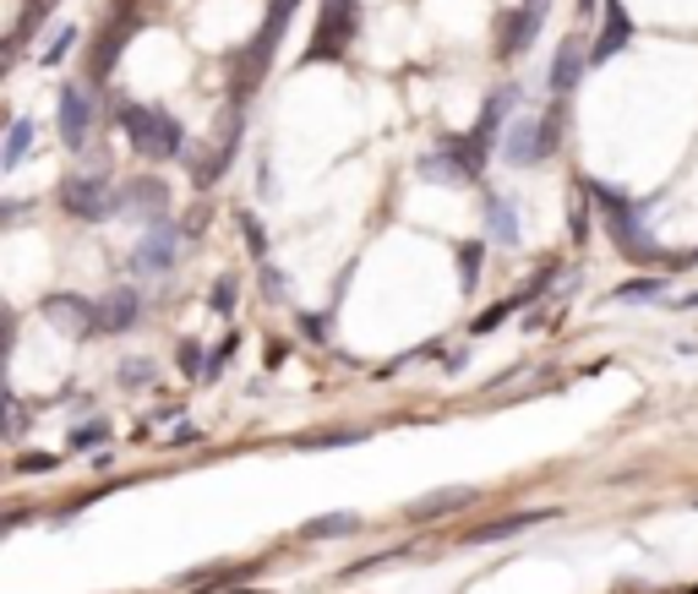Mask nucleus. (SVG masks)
Instances as JSON below:
<instances>
[{
  "label": "nucleus",
  "instance_id": "obj_15",
  "mask_svg": "<svg viewBox=\"0 0 698 594\" xmlns=\"http://www.w3.org/2000/svg\"><path fill=\"white\" fill-rule=\"evenodd\" d=\"M469 502H475V485H453V491H437V496H421V502L409 508V519H415V524H426V519L458 513V508H469Z\"/></svg>",
  "mask_w": 698,
  "mask_h": 594
},
{
  "label": "nucleus",
  "instance_id": "obj_14",
  "mask_svg": "<svg viewBox=\"0 0 698 594\" xmlns=\"http://www.w3.org/2000/svg\"><path fill=\"white\" fill-rule=\"evenodd\" d=\"M540 22H546V0H529L518 17L508 22V39H503V55H518V50H529L535 44V33H540Z\"/></svg>",
  "mask_w": 698,
  "mask_h": 594
},
{
  "label": "nucleus",
  "instance_id": "obj_21",
  "mask_svg": "<svg viewBox=\"0 0 698 594\" xmlns=\"http://www.w3.org/2000/svg\"><path fill=\"white\" fill-rule=\"evenodd\" d=\"M666 295V278H634V284H617V300H660Z\"/></svg>",
  "mask_w": 698,
  "mask_h": 594
},
{
  "label": "nucleus",
  "instance_id": "obj_31",
  "mask_svg": "<svg viewBox=\"0 0 698 594\" xmlns=\"http://www.w3.org/2000/svg\"><path fill=\"white\" fill-rule=\"evenodd\" d=\"M181 366H186V377H208V360H202V344H196V338L181 344Z\"/></svg>",
  "mask_w": 698,
  "mask_h": 594
},
{
  "label": "nucleus",
  "instance_id": "obj_34",
  "mask_svg": "<svg viewBox=\"0 0 698 594\" xmlns=\"http://www.w3.org/2000/svg\"><path fill=\"white\" fill-rule=\"evenodd\" d=\"M17 469H22V474H33V469H55V453H28Z\"/></svg>",
  "mask_w": 698,
  "mask_h": 594
},
{
  "label": "nucleus",
  "instance_id": "obj_8",
  "mask_svg": "<svg viewBox=\"0 0 698 594\" xmlns=\"http://www.w3.org/2000/svg\"><path fill=\"white\" fill-rule=\"evenodd\" d=\"M44 317L65 328L71 338H99V300H82V295H50L44 300Z\"/></svg>",
  "mask_w": 698,
  "mask_h": 594
},
{
  "label": "nucleus",
  "instance_id": "obj_7",
  "mask_svg": "<svg viewBox=\"0 0 698 594\" xmlns=\"http://www.w3.org/2000/svg\"><path fill=\"white\" fill-rule=\"evenodd\" d=\"M99 126V104H93V88H77V82H65L61 88V142L71 153H82L88 147V136Z\"/></svg>",
  "mask_w": 698,
  "mask_h": 594
},
{
  "label": "nucleus",
  "instance_id": "obj_17",
  "mask_svg": "<svg viewBox=\"0 0 698 594\" xmlns=\"http://www.w3.org/2000/svg\"><path fill=\"white\" fill-rule=\"evenodd\" d=\"M513 93H492V104H486V115H480V126L469 132V142L480 147V153H492V142H497V132H503V115H508Z\"/></svg>",
  "mask_w": 698,
  "mask_h": 594
},
{
  "label": "nucleus",
  "instance_id": "obj_29",
  "mask_svg": "<svg viewBox=\"0 0 698 594\" xmlns=\"http://www.w3.org/2000/svg\"><path fill=\"white\" fill-rule=\"evenodd\" d=\"M518 306H524V300H518V295H508L503 306H492L486 317H475V332H492V328H497V322H508V317H513V311H518Z\"/></svg>",
  "mask_w": 698,
  "mask_h": 594
},
{
  "label": "nucleus",
  "instance_id": "obj_20",
  "mask_svg": "<svg viewBox=\"0 0 698 594\" xmlns=\"http://www.w3.org/2000/svg\"><path fill=\"white\" fill-rule=\"evenodd\" d=\"M121 44H127V28H121V22H110V28H104V39H99V61H93V71H99V76H110V71H115V61H121Z\"/></svg>",
  "mask_w": 698,
  "mask_h": 594
},
{
  "label": "nucleus",
  "instance_id": "obj_33",
  "mask_svg": "<svg viewBox=\"0 0 698 594\" xmlns=\"http://www.w3.org/2000/svg\"><path fill=\"white\" fill-rule=\"evenodd\" d=\"M241 229H246V240H252L256 263H267V235H262V229H256V218H252V213H241Z\"/></svg>",
  "mask_w": 698,
  "mask_h": 594
},
{
  "label": "nucleus",
  "instance_id": "obj_5",
  "mask_svg": "<svg viewBox=\"0 0 698 594\" xmlns=\"http://www.w3.org/2000/svg\"><path fill=\"white\" fill-rule=\"evenodd\" d=\"M557 136H563V99L540 115V121H518L508 132V164H540V158H552V147H557Z\"/></svg>",
  "mask_w": 698,
  "mask_h": 594
},
{
  "label": "nucleus",
  "instance_id": "obj_35",
  "mask_svg": "<svg viewBox=\"0 0 698 594\" xmlns=\"http://www.w3.org/2000/svg\"><path fill=\"white\" fill-rule=\"evenodd\" d=\"M677 306H698V289H694V295H688V300H677Z\"/></svg>",
  "mask_w": 698,
  "mask_h": 594
},
{
  "label": "nucleus",
  "instance_id": "obj_36",
  "mask_svg": "<svg viewBox=\"0 0 698 594\" xmlns=\"http://www.w3.org/2000/svg\"><path fill=\"white\" fill-rule=\"evenodd\" d=\"M578 6H584V11H589V6H595V0H578Z\"/></svg>",
  "mask_w": 698,
  "mask_h": 594
},
{
  "label": "nucleus",
  "instance_id": "obj_4",
  "mask_svg": "<svg viewBox=\"0 0 698 594\" xmlns=\"http://www.w3.org/2000/svg\"><path fill=\"white\" fill-rule=\"evenodd\" d=\"M486 153L469 136H443L426 158H421V181H443V186H475L480 181Z\"/></svg>",
  "mask_w": 698,
  "mask_h": 594
},
{
  "label": "nucleus",
  "instance_id": "obj_3",
  "mask_svg": "<svg viewBox=\"0 0 698 594\" xmlns=\"http://www.w3.org/2000/svg\"><path fill=\"white\" fill-rule=\"evenodd\" d=\"M584 192L600 202V213H606V229H611V240L634 257V263H649L655 267V257H671V252H649L644 246V224H638V207L617 186H600V181H584Z\"/></svg>",
  "mask_w": 698,
  "mask_h": 594
},
{
  "label": "nucleus",
  "instance_id": "obj_6",
  "mask_svg": "<svg viewBox=\"0 0 698 594\" xmlns=\"http://www.w3.org/2000/svg\"><path fill=\"white\" fill-rule=\"evenodd\" d=\"M355 22H361L355 0H322L317 44H312L306 55H312V61H338V55L350 50V39H355Z\"/></svg>",
  "mask_w": 698,
  "mask_h": 594
},
{
  "label": "nucleus",
  "instance_id": "obj_13",
  "mask_svg": "<svg viewBox=\"0 0 698 594\" xmlns=\"http://www.w3.org/2000/svg\"><path fill=\"white\" fill-rule=\"evenodd\" d=\"M175 252H181L175 224H159V229L136 246V267H142V273H170V267H175Z\"/></svg>",
  "mask_w": 698,
  "mask_h": 594
},
{
  "label": "nucleus",
  "instance_id": "obj_19",
  "mask_svg": "<svg viewBox=\"0 0 698 594\" xmlns=\"http://www.w3.org/2000/svg\"><path fill=\"white\" fill-rule=\"evenodd\" d=\"M28 147H33V121L22 115V121H11V132H6V147H0V170H17Z\"/></svg>",
  "mask_w": 698,
  "mask_h": 594
},
{
  "label": "nucleus",
  "instance_id": "obj_11",
  "mask_svg": "<svg viewBox=\"0 0 698 594\" xmlns=\"http://www.w3.org/2000/svg\"><path fill=\"white\" fill-rule=\"evenodd\" d=\"M584 66H589V44L573 33V39H563V44H557V61H552V99L573 93V88L584 82Z\"/></svg>",
  "mask_w": 698,
  "mask_h": 594
},
{
  "label": "nucleus",
  "instance_id": "obj_18",
  "mask_svg": "<svg viewBox=\"0 0 698 594\" xmlns=\"http://www.w3.org/2000/svg\"><path fill=\"white\" fill-rule=\"evenodd\" d=\"M361 519L355 513H327V519H312V524H301V540H338V534H355Z\"/></svg>",
  "mask_w": 698,
  "mask_h": 594
},
{
  "label": "nucleus",
  "instance_id": "obj_24",
  "mask_svg": "<svg viewBox=\"0 0 698 594\" xmlns=\"http://www.w3.org/2000/svg\"><path fill=\"white\" fill-rule=\"evenodd\" d=\"M480 257H486V246H480V240H469V246L458 252V278H464V289H475V273H480Z\"/></svg>",
  "mask_w": 698,
  "mask_h": 594
},
{
  "label": "nucleus",
  "instance_id": "obj_2",
  "mask_svg": "<svg viewBox=\"0 0 698 594\" xmlns=\"http://www.w3.org/2000/svg\"><path fill=\"white\" fill-rule=\"evenodd\" d=\"M61 207L71 213V218H82V224H104V218L121 213V192H110V170H104V158H99L93 170L65 175L61 181Z\"/></svg>",
  "mask_w": 698,
  "mask_h": 594
},
{
  "label": "nucleus",
  "instance_id": "obj_22",
  "mask_svg": "<svg viewBox=\"0 0 698 594\" xmlns=\"http://www.w3.org/2000/svg\"><path fill=\"white\" fill-rule=\"evenodd\" d=\"M55 6H61V0H28V11H22V22H17V33H11V50H6V55H17V44H22V33H28V28H33L39 17H50Z\"/></svg>",
  "mask_w": 698,
  "mask_h": 594
},
{
  "label": "nucleus",
  "instance_id": "obj_32",
  "mask_svg": "<svg viewBox=\"0 0 698 594\" xmlns=\"http://www.w3.org/2000/svg\"><path fill=\"white\" fill-rule=\"evenodd\" d=\"M121 382H127V388H142V382H153V366H148V360H127V366H121Z\"/></svg>",
  "mask_w": 698,
  "mask_h": 594
},
{
  "label": "nucleus",
  "instance_id": "obj_27",
  "mask_svg": "<svg viewBox=\"0 0 698 594\" xmlns=\"http://www.w3.org/2000/svg\"><path fill=\"white\" fill-rule=\"evenodd\" d=\"M77 39H82V33H77V28H61V33H55V44H50V50H44V66H61L65 55H71V50H77Z\"/></svg>",
  "mask_w": 698,
  "mask_h": 594
},
{
  "label": "nucleus",
  "instance_id": "obj_28",
  "mask_svg": "<svg viewBox=\"0 0 698 594\" xmlns=\"http://www.w3.org/2000/svg\"><path fill=\"white\" fill-rule=\"evenodd\" d=\"M344 442H366V431H327V437H301L295 448H344Z\"/></svg>",
  "mask_w": 698,
  "mask_h": 594
},
{
  "label": "nucleus",
  "instance_id": "obj_25",
  "mask_svg": "<svg viewBox=\"0 0 698 594\" xmlns=\"http://www.w3.org/2000/svg\"><path fill=\"white\" fill-rule=\"evenodd\" d=\"M235 289H241V284H235V278L224 273V278L213 284V295H208V306H213L219 317H230V311H235Z\"/></svg>",
  "mask_w": 698,
  "mask_h": 594
},
{
  "label": "nucleus",
  "instance_id": "obj_10",
  "mask_svg": "<svg viewBox=\"0 0 698 594\" xmlns=\"http://www.w3.org/2000/svg\"><path fill=\"white\" fill-rule=\"evenodd\" d=\"M628 44H634V17H628L623 0H606V22H600V39H595L589 61H611V55H623Z\"/></svg>",
  "mask_w": 698,
  "mask_h": 594
},
{
  "label": "nucleus",
  "instance_id": "obj_1",
  "mask_svg": "<svg viewBox=\"0 0 698 594\" xmlns=\"http://www.w3.org/2000/svg\"><path fill=\"white\" fill-rule=\"evenodd\" d=\"M121 132L127 142L142 153V158H175L181 147H186V132H181V121L175 115H164V110H153V104H121Z\"/></svg>",
  "mask_w": 698,
  "mask_h": 594
},
{
  "label": "nucleus",
  "instance_id": "obj_9",
  "mask_svg": "<svg viewBox=\"0 0 698 594\" xmlns=\"http://www.w3.org/2000/svg\"><path fill=\"white\" fill-rule=\"evenodd\" d=\"M121 207H131L148 229L170 224V192H164V181H153V175H136L127 192H121Z\"/></svg>",
  "mask_w": 698,
  "mask_h": 594
},
{
  "label": "nucleus",
  "instance_id": "obj_12",
  "mask_svg": "<svg viewBox=\"0 0 698 594\" xmlns=\"http://www.w3.org/2000/svg\"><path fill=\"white\" fill-rule=\"evenodd\" d=\"M136 317H142L136 289H110V295L99 300V338H104V332H131Z\"/></svg>",
  "mask_w": 698,
  "mask_h": 594
},
{
  "label": "nucleus",
  "instance_id": "obj_16",
  "mask_svg": "<svg viewBox=\"0 0 698 594\" xmlns=\"http://www.w3.org/2000/svg\"><path fill=\"white\" fill-rule=\"evenodd\" d=\"M552 513H508V519H497V524H475L464 540L469 545H492V540H508V534H524V529H535V524H546Z\"/></svg>",
  "mask_w": 698,
  "mask_h": 594
},
{
  "label": "nucleus",
  "instance_id": "obj_30",
  "mask_svg": "<svg viewBox=\"0 0 698 594\" xmlns=\"http://www.w3.org/2000/svg\"><path fill=\"white\" fill-rule=\"evenodd\" d=\"M104 437H110V426H104V420H93V426H77V431H71V448H82V453H88V448H99Z\"/></svg>",
  "mask_w": 698,
  "mask_h": 594
},
{
  "label": "nucleus",
  "instance_id": "obj_23",
  "mask_svg": "<svg viewBox=\"0 0 698 594\" xmlns=\"http://www.w3.org/2000/svg\"><path fill=\"white\" fill-rule=\"evenodd\" d=\"M492 235L497 240H518V224H513V207L503 197H492Z\"/></svg>",
  "mask_w": 698,
  "mask_h": 594
},
{
  "label": "nucleus",
  "instance_id": "obj_26",
  "mask_svg": "<svg viewBox=\"0 0 698 594\" xmlns=\"http://www.w3.org/2000/svg\"><path fill=\"white\" fill-rule=\"evenodd\" d=\"M235 344H241V338H219V344L208 349V382H219V371L235 360Z\"/></svg>",
  "mask_w": 698,
  "mask_h": 594
}]
</instances>
